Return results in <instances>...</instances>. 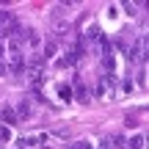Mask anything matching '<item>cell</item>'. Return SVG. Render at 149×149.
I'll return each instance as SVG.
<instances>
[{
    "mask_svg": "<svg viewBox=\"0 0 149 149\" xmlns=\"http://www.w3.org/2000/svg\"><path fill=\"white\" fill-rule=\"evenodd\" d=\"M42 141H47V135H28V138H22L19 144H22V149H36Z\"/></svg>",
    "mask_w": 149,
    "mask_h": 149,
    "instance_id": "4",
    "label": "cell"
},
{
    "mask_svg": "<svg viewBox=\"0 0 149 149\" xmlns=\"http://www.w3.org/2000/svg\"><path fill=\"white\" fill-rule=\"evenodd\" d=\"M11 19V14H8V11H6V8H0V25H6V22H8Z\"/></svg>",
    "mask_w": 149,
    "mask_h": 149,
    "instance_id": "10",
    "label": "cell"
},
{
    "mask_svg": "<svg viewBox=\"0 0 149 149\" xmlns=\"http://www.w3.org/2000/svg\"><path fill=\"white\" fill-rule=\"evenodd\" d=\"M69 149H94V146H91L88 141H77V144H72Z\"/></svg>",
    "mask_w": 149,
    "mask_h": 149,
    "instance_id": "9",
    "label": "cell"
},
{
    "mask_svg": "<svg viewBox=\"0 0 149 149\" xmlns=\"http://www.w3.org/2000/svg\"><path fill=\"white\" fill-rule=\"evenodd\" d=\"M3 141H11V127L0 124V144H3Z\"/></svg>",
    "mask_w": 149,
    "mask_h": 149,
    "instance_id": "8",
    "label": "cell"
},
{
    "mask_svg": "<svg viewBox=\"0 0 149 149\" xmlns=\"http://www.w3.org/2000/svg\"><path fill=\"white\" fill-rule=\"evenodd\" d=\"M8 64H6V72H8V74H22V72H25V55H8Z\"/></svg>",
    "mask_w": 149,
    "mask_h": 149,
    "instance_id": "1",
    "label": "cell"
},
{
    "mask_svg": "<svg viewBox=\"0 0 149 149\" xmlns=\"http://www.w3.org/2000/svg\"><path fill=\"white\" fill-rule=\"evenodd\" d=\"M14 113H17V116H25V119H28V116L33 113V111H31V102H28V100H22L19 105H17V111H14Z\"/></svg>",
    "mask_w": 149,
    "mask_h": 149,
    "instance_id": "5",
    "label": "cell"
},
{
    "mask_svg": "<svg viewBox=\"0 0 149 149\" xmlns=\"http://www.w3.org/2000/svg\"><path fill=\"white\" fill-rule=\"evenodd\" d=\"M72 97H77L80 102H86V100H88V88H86V83H83V80H74V88H72Z\"/></svg>",
    "mask_w": 149,
    "mask_h": 149,
    "instance_id": "3",
    "label": "cell"
},
{
    "mask_svg": "<svg viewBox=\"0 0 149 149\" xmlns=\"http://www.w3.org/2000/svg\"><path fill=\"white\" fill-rule=\"evenodd\" d=\"M130 149H144V135H133L130 138Z\"/></svg>",
    "mask_w": 149,
    "mask_h": 149,
    "instance_id": "7",
    "label": "cell"
},
{
    "mask_svg": "<svg viewBox=\"0 0 149 149\" xmlns=\"http://www.w3.org/2000/svg\"><path fill=\"white\" fill-rule=\"evenodd\" d=\"M0 119L6 122V127H11V124H17V113H14V108L3 105V108H0Z\"/></svg>",
    "mask_w": 149,
    "mask_h": 149,
    "instance_id": "2",
    "label": "cell"
},
{
    "mask_svg": "<svg viewBox=\"0 0 149 149\" xmlns=\"http://www.w3.org/2000/svg\"><path fill=\"white\" fill-rule=\"evenodd\" d=\"M58 97H61L64 102H69V100H72V86H69V83H61V86H58Z\"/></svg>",
    "mask_w": 149,
    "mask_h": 149,
    "instance_id": "6",
    "label": "cell"
}]
</instances>
